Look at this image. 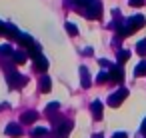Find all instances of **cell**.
Masks as SVG:
<instances>
[{
	"label": "cell",
	"instance_id": "7402d4cb",
	"mask_svg": "<svg viewBox=\"0 0 146 138\" xmlns=\"http://www.w3.org/2000/svg\"><path fill=\"white\" fill-rule=\"evenodd\" d=\"M128 58H130V52L128 50H118V64H124Z\"/></svg>",
	"mask_w": 146,
	"mask_h": 138
},
{
	"label": "cell",
	"instance_id": "52a82bcc",
	"mask_svg": "<svg viewBox=\"0 0 146 138\" xmlns=\"http://www.w3.org/2000/svg\"><path fill=\"white\" fill-rule=\"evenodd\" d=\"M90 110H92V114H94L96 120L102 118V110H104V108H102V102H100V100H94V102L90 104Z\"/></svg>",
	"mask_w": 146,
	"mask_h": 138
},
{
	"label": "cell",
	"instance_id": "4316f807",
	"mask_svg": "<svg viewBox=\"0 0 146 138\" xmlns=\"http://www.w3.org/2000/svg\"><path fill=\"white\" fill-rule=\"evenodd\" d=\"M4 32H6V24L0 20V36H4Z\"/></svg>",
	"mask_w": 146,
	"mask_h": 138
},
{
	"label": "cell",
	"instance_id": "83f0119b",
	"mask_svg": "<svg viewBox=\"0 0 146 138\" xmlns=\"http://www.w3.org/2000/svg\"><path fill=\"white\" fill-rule=\"evenodd\" d=\"M112 138H128V136H126V132H116Z\"/></svg>",
	"mask_w": 146,
	"mask_h": 138
},
{
	"label": "cell",
	"instance_id": "484cf974",
	"mask_svg": "<svg viewBox=\"0 0 146 138\" xmlns=\"http://www.w3.org/2000/svg\"><path fill=\"white\" fill-rule=\"evenodd\" d=\"M142 4H144V0H130V6H134V8H138Z\"/></svg>",
	"mask_w": 146,
	"mask_h": 138
},
{
	"label": "cell",
	"instance_id": "ba28073f",
	"mask_svg": "<svg viewBox=\"0 0 146 138\" xmlns=\"http://www.w3.org/2000/svg\"><path fill=\"white\" fill-rule=\"evenodd\" d=\"M34 68H36V70H40V72H46V68H48V60L40 54L38 58H34Z\"/></svg>",
	"mask_w": 146,
	"mask_h": 138
},
{
	"label": "cell",
	"instance_id": "30bf717a",
	"mask_svg": "<svg viewBox=\"0 0 146 138\" xmlns=\"http://www.w3.org/2000/svg\"><path fill=\"white\" fill-rule=\"evenodd\" d=\"M26 58H28V54H26L24 50H14V54H12L14 64H24V62H26Z\"/></svg>",
	"mask_w": 146,
	"mask_h": 138
},
{
	"label": "cell",
	"instance_id": "9a60e30c",
	"mask_svg": "<svg viewBox=\"0 0 146 138\" xmlns=\"http://www.w3.org/2000/svg\"><path fill=\"white\" fill-rule=\"evenodd\" d=\"M4 34H6L8 38H14V40H18V34H20V32L16 30V26H14V24H6V32H4Z\"/></svg>",
	"mask_w": 146,
	"mask_h": 138
},
{
	"label": "cell",
	"instance_id": "ffe728a7",
	"mask_svg": "<svg viewBox=\"0 0 146 138\" xmlns=\"http://www.w3.org/2000/svg\"><path fill=\"white\" fill-rule=\"evenodd\" d=\"M12 54H14L12 46H8V44H2V46H0V56H12Z\"/></svg>",
	"mask_w": 146,
	"mask_h": 138
},
{
	"label": "cell",
	"instance_id": "603a6c76",
	"mask_svg": "<svg viewBox=\"0 0 146 138\" xmlns=\"http://www.w3.org/2000/svg\"><path fill=\"white\" fill-rule=\"evenodd\" d=\"M106 80H110V72H100L98 76H96V82H106Z\"/></svg>",
	"mask_w": 146,
	"mask_h": 138
},
{
	"label": "cell",
	"instance_id": "8992f818",
	"mask_svg": "<svg viewBox=\"0 0 146 138\" xmlns=\"http://www.w3.org/2000/svg\"><path fill=\"white\" fill-rule=\"evenodd\" d=\"M70 130H72V122L70 120H64L58 126V130H56V138H68V132Z\"/></svg>",
	"mask_w": 146,
	"mask_h": 138
},
{
	"label": "cell",
	"instance_id": "7a4b0ae2",
	"mask_svg": "<svg viewBox=\"0 0 146 138\" xmlns=\"http://www.w3.org/2000/svg\"><path fill=\"white\" fill-rule=\"evenodd\" d=\"M82 12H84L86 18H90V20H98V18L102 16V4L98 2V0H92V2H90L86 8H82Z\"/></svg>",
	"mask_w": 146,
	"mask_h": 138
},
{
	"label": "cell",
	"instance_id": "7c38bea8",
	"mask_svg": "<svg viewBox=\"0 0 146 138\" xmlns=\"http://www.w3.org/2000/svg\"><path fill=\"white\" fill-rule=\"evenodd\" d=\"M50 84H52L50 78H48V76H42L40 82H38V90H40V92H50V88H52Z\"/></svg>",
	"mask_w": 146,
	"mask_h": 138
},
{
	"label": "cell",
	"instance_id": "8fae6325",
	"mask_svg": "<svg viewBox=\"0 0 146 138\" xmlns=\"http://www.w3.org/2000/svg\"><path fill=\"white\" fill-rule=\"evenodd\" d=\"M80 80H82V88H88L92 82H90V76H88V68L86 66H80Z\"/></svg>",
	"mask_w": 146,
	"mask_h": 138
},
{
	"label": "cell",
	"instance_id": "d6986e66",
	"mask_svg": "<svg viewBox=\"0 0 146 138\" xmlns=\"http://www.w3.org/2000/svg\"><path fill=\"white\" fill-rule=\"evenodd\" d=\"M134 76H146V62H140L134 68Z\"/></svg>",
	"mask_w": 146,
	"mask_h": 138
},
{
	"label": "cell",
	"instance_id": "2e32d148",
	"mask_svg": "<svg viewBox=\"0 0 146 138\" xmlns=\"http://www.w3.org/2000/svg\"><path fill=\"white\" fill-rule=\"evenodd\" d=\"M18 42H20L22 46H30L34 40H32V36H30V34H26V32H20V34H18Z\"/></svg>",
	"mask_w": 146,
	"mask_h": 138
},
{
	"label": "cell",
	"instance_id": "277c9868",
	"mask_svg": "<svg viewBox=\"0 0 146 138\" xmlns=\"http://www.w3.org/2000/svg\"><path fill=\"white\" fill-rule=\"evenodd\" d=\"M126 96H128V90H126V88H120V90H116L114 94H110V96H108V104L116 108V106H120V104H122V100H124Z\"/></svg>",
	"mask_w": 146,
	"mask_h": 138
},
{
	"label": "cell",
	"instance_id": "ac0fdd59",
	"mask_svg": "<svg viewBox=\"0 0 146 138\" xmlns=\"http://www.w3.org/2000/svg\"><path fill=\"white\" fill-rule=\"evenodd\" d=\"M136 52H138L140 56H146V38H142V40L136 44Z\"/></svg>",
	"mask_w": 146,
	"mask_h": 138
},
{
	"label": "cell",
	"instance_id": "5bb4252c",
	"mask_svg": "<svg viewBox=\"0 0 146 138\" xmlns=\"http://www.w3.org/2000/svg\"><path fill=\"white\" fill-rule=\"evenodd\" d=\"M26 54H28L30 58H38V56H40V44H36V42H32V44L28 46V50H26Z\"/></svg>",
	"mask_w": 146,
	"mask_h": 138
},
{
	"label": "cell",
	"instance_id": "3957f363",
	"mask_svg": "<svg viewBox=\"0 0 146 138\" xmlns=\"http://www.w3.org/2000/svg\"><path fill=\"white\" fill-rule=\"evenodd\" d=\"M26 84V76H20L16 70H12V72H8V86L10 88H22Z\"/></svg>",
	"mask_w": 146,
	"mask_h": 138
},
{
	"label": "cell",
	"instance_id": "cb8c5ba5",
	"mask_svg": "<svg viewBox=\"0 0 146 138\" xmlns=\"http://www.w3.org/2000/svg\"><path fill=\"white\" fill-rule=\"evenodd\" d=\"M58 108H60V102H50V104L46 106L48 112H54V110H58Z\"/></svg>",
	"mask_w": 146,
	"mask_h": 138
},
{
	"label": "cell",
	"instance_id": "e0dca14e",
	"mask_svg": "<svg viewBox=\"0 0 146 138\" xmlns=\"http://www.w3.org/2000/svg\"><path fill=\"white\" fill-rule=\"evenodd\" d=\"M46 134H48V128H46V126H38V128H34V132H32L34 138H42V136H46Z\"/></svg>",
	"mask_w": 146,
	"mask_h": 138
},
{
	"label": "cell",
	"instance_id": "6da1fadb",
	"mask_svg": "<svg viewBox=\"0 0 146 138\" xmlns=\"http://www.w3.org/2000/svg\"><path fill=\"white\" fill-rule=\"evenodd\" d=\"M146 24V18L142 16V14H136V16H132V18H128V20H124L122 22V26L118 28V38H126V36H130L132 32H136L138 28H142Z\"/></svg>",
	"mask_w": 146,
	"mask_h": 138
},
{
	"label": "cell",
	"instance_id": "5b68a950",
	"mask_svg": "<svg viewBox=\"0 0 146 138\" xmlns=\"http://www.w3.org/2000/svg\"><path fill=\"white\" fill-rule=\"evenodd\" d=\"M108 72H110V80H114V82H118V84L124 80V70H122V64H116V66H112Z\"/></svg>",
	"mask_w": 146,
	"mask_h": 138
},
{
	"label": "cell",
	"instance_id": "f546056e",
	"mask_svg": "<svg viewBox=\"0 0 146 138\" xmlns=\"http://www.w3.org/2000/svg\"><path fill=\"white\" fill-rule=\"evenodd\" d=\"M94 138H104V136L102 134H94Z\"/></svg>",
	"mask_w": 146,
	"mask_h": 138
},
{
	"label": "cell",
	"instance_id": "f1b7e54d",
	"mask_svg": "<svg viewBox=\"0 0 146 138\" xmlns=\"http://www.w3.org/2000/svg\"><path fill=\"white\" fill-rule=\"evenodd\" d=\"M140 132H142V134H144V136H146V118H144V120H142V128H140Z\"/></svg>",
	"mask_w": 146,
	"mask_h": 138
},
{
	"label": "cell",
	"instance_id": "44dd1931",
	"mask_svg": "<svg viewBox=\"0 0 146 138\" xmlns=\"http://www.w3.org/2000/svg\"><path fill=\"white\" fill-rule=\"evenodd\" d=\"M64 28H66V32H68V34L78 36V26H74L72 22H66V24H64Z\"/></svg>",
	"mask_w": 146,
	"mask_h": 138
},
{
	"label": "cell",
	"instance_id": "d4e9b609",
	"mask_svg": "<svg viewBox=\"0 0 146 138\" xmlns=\"http://www.w3.org/2000/svg\"><path fill=\"white\" fill-rule=\"evenodd\" d=\"M100 66H106V68H108V70H110V68H112V66H114V64H112V62H108V60H106V58H102V60H100Z\"/></svg>",
	"mask_w": 146,
	"mask_h": 138
},
{
	"label": "cell",
	"instance_id": "4fadbf2b",
	"mask_svg": "<svg viewBox=\"0 0 146 138\" xmlns=\"http://www.w3.org/2000/svg\"><path fill=\"white\" fill-rule=\"evenodd\" d=\"M6 134L12 136V138H18V136L22 134V130H20L18 124H8V126H6Z\"/></svg>",
	"mask_w": 146,
	"mask_h": 138
},
{
	"label": "cell",
	"instance_id": "9c48e42d",
	"mask_svg": "<svg viewBox=\"0 0 146 138\" xmlns=\"http://www.w3.org/2000/svg\"><path fill=\"white\" fill-rule=\"evenodd\" d=\"M36 118H38V114H36L34 110H26V112H22V116H20V120H22L24 124H32Z\"/></svg>",
	"mask_w": 146,
	"mask_h": 138
}]
</instances>
